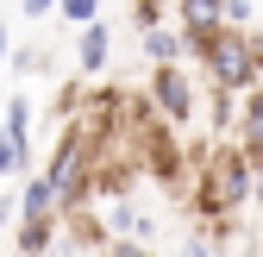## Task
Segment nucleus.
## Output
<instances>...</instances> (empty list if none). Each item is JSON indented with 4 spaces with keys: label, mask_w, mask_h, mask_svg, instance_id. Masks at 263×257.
Here are the masks:
<instances>
[{
    "label": "nucleus",
    "mask_w": 263,
    "mask_h": 257,
    "mask_svg": "<svg viewBox=\"0 0 263 257\" xmlns=\"http://www.w3.org/2000/svg\"><path fill=\"white\" fill-rule=\"evenodd\" d=\"M257 213H263V157H257Z\"/></svg>",
    "instance_id": "6ab92c4d"
},
{
    "label": "nucleus",
    "mask_w": 263,
    "mask_h": 257,
    "mask_svg": "<svg viewBox=\"0 0 263 257\" xmlns=\"http://www.w3.org/2000/svg\"><path fill=\"white\" fill-rule=\"evenodd\" d=\"M182 257H219V251H213L207 238H188V245H182Z\"/></svg>",
    "instance_id": "2eb2a0df"
},
{
    "label": "nucleus",
    "mask_w": 263,
    "mask_h": 257,
    "mask_svg": "<svg viewBox=\"0 0 263 257\" xmlns=\"http://www.w3.org/2000/svg\"><path fill=\"white\" fill-rule=\"evenodd\" d=\"M226 25L245 31V25H251V0H226Z\"/></svg>",
    "instance_id": "4468645a"
},
{
    "label": "nucleus",
    "mask_w": 263,
    "mask_h": 257,
    "mask_svg": "<svg viewBox=\"0 0 263 257\" xmlns=\"http://www.w3.org/2000/svg\"><path fill=\"white\" fill-rule=\"evenodd\" d=\"M238 132H245V151H251V157H263V88L245 101V119H238Z\"/></svg>",
    "instance_id": "1a4fd4ad"
},
{
    "label": "nucleus",
    "mask_w": 263,
    "mask_h": 257,
    "mask_svg": "<svg viewBox=\"0 0 263 257\" xmlns=\"http://www.w3.org/2000/svg\"><path fill=\"white\" fill-rule=\"evenodd\" d=\"M182 44H188V31H176V25L144 31V50H151V63H157V69H182Z\"/></svg>",
    "instance_id": "423d86ee"
},
{
    "label": "nucleus",
    "mask_w": 263,
    "mask_h": 257,
    "mask_svg": "<svg viewBox=\"0 0 263 257\" xmlns=\"http://www.w3.org/2000/svg\"><path fill=\"white\" fill-rule=\"evenodd\" d=\"M57 213H63V201H57L50 176H31V182L19 188V219H57Z\"/></svg>",
    "instance_id": "39448f33"
},
{
    "label": "nucleus",
    "mask_w": 263,
    "mask_h": 257,
    "mask_svg": "<svg viewBox=\"0 0 263 257\" xmlns=\"http://www.w3.org/2000/svg\"><path fill=\"white\" fill-rule=\"evenodd\" d=\"M107 50H113V38H107V25L94 19L82 38H76V63H82V76H101V69H107Z\"/></svg>",
    "instance_id": "0eeeda50"
},
{
    "label": "nucleus",
    "mask_w": 263,
    "mask_h": 257,
    "mask_svg": "<svg viewBox=\"0 0 263 257\" xmlns=\"http://www.w3.org/2000/svg\"><path fill=\"white\" fill-rule=\"evenodd\" d=\"M25 138H31V101H25V94H13L7 113H0V144H7L19 163H25Z\"/></svg>",
    "instance_id": "20e7f679"
},
{
    "label": "nucleus",
    "mask_w": 263,
    "mask_h": 257,
    "mask_svg": "<svg viewBox=\"0 0 263 257\" xmlns=\"http://www.w3.org/2000/svg\"><path fill=\"white\" fill-rule=\"evenodd\" d=\"M13 213H19V201H0V226H7V219H13Z\"/></svg>",
    "instance_id": "a211bd4d"
},
{
    "label": "nucleus",
    "mask_w": 263,
    "mask_h": 257,
    "mask_svg": "<svg viewBox=\"0 0 263 257\" xmlns=\"http://www.w3.org/2000/svg\"><path fill=\"white\" fill-rule=\"evenodd\" d=\"M176 19H182V31H188L194 50L213 44L219 31H232V25H226V0H176Z\"/></svg>",
    "instance_id": "7ed1b4c3"
},
{
    "label": "nucleus",
    "mask_w": 263,
    "mask_h": 257,
    "mask_svg": "<svg viewBox=\"0 0 263 257\" xmlns=\"http://www.w3.org/2000/svg\"><path fill=\"white\" fill-rule=\"evenodd\" d=\"M201 63H207V82L213 88L245 94L263 76V38H257V31H219L213 44H201Z\"/></svg>",
    "instance_id": "f257e3e1"
},
{
    "label": "nucleus",
    "mask_w": 263,
    "mask_h": 257,
    "mask_svg": "<svg viewBox=\"0 0 263 257\" xmlns=\"http://www.w3.org/2000/svg\"><path fill=\"white\" fill-rule=\"evenodd\" d=\"M138 25H144V31L163 25V0H138Z\"/></svg>",
    "instance_id": "f8f14e48"
},
{
    "label": "nucleus",
    "mask_w": 263,
    "mask_h": 257,
    "mask_svg": "<svg viewBox=\"0 0 263 257\" xmlns=\"http://www.w3.org/2000/svg\"><path fill=\"white\" fill-rule=\"evenodd\" d=\"M57 219H63V213H57ZM57 219H19V232H13L19 257H44V251L57 245Z\"/></svg>",
    "instance_id": "6e6552de"
},
{
    "label": "nucleus",
    "mask_w": 263,
    "mask_h": 257,
    "mask_svg": "<svg viewBox=\"0 0 263 257\" xmlns=\"http://www.w3.org/2000/svg\"><path fill=\"white\" fill-rule=\"evenodd\" d=\"M151 107L163 113V125H188V113H194L188 76H182V69H157V76H151Z\"/></svg>",
    "instance_id": "f03ea898"
},
{
    "label": "nucleus",
    "mask_w": 263,
    "mask_h": 257,
    "mask_svg": "<svg viewBox=\"0 0 263 257\" xmlns=\"http://www.w3.org/2000/svg\"><path fill=\"white\" fill-rule=\"evenodd\" d=\"M107 257H151V245H138V238H113Z\"/></svg>",
    "instance_id": "ddd939ff"
},
{
    "label": "nucleus",
    "mask_w": 263,
    "mask_h": 257,
    "mask_svg": "<svg viewBox=\"0 0 263 257\" xmlns=\"http://www.w3.org/2000/svg\"><path fill=\"white\" fill-rule=\"evenodd\" d=\"M63 19H69V25H94V19H101V0H63Z\"/></svg>",
    "instance_id": "9d476101"
},
{
    "label": "nucleus",
    "mask_w": 263,
    "mask_h": 257,
    "mask_svg": "<svg viewBox=\"0 0 263 257\" xmlns=\"http://www.w3.org/2000/svg\"><path fill=\"white\" fill-rule=\"evenodd\" d=\"M25 13L38 19V13H63V0H25Z\"/></svg>",
    "instance_id": "dca6fc26"
},
{
    "label": "nucleus",
    "mask_w": 263,
    "mask_h": 257,
    "mask_svg": "<svg viewBox=\"0 0 263 257\" xmlns=\"http://www.w3.org/2000/svg\"><path fill=\"white\" fill-rule=\"evenodd\" d=\"M7 57H13V44H7V31H0V63H7Z\"/></svg>",
    "instance_id": "aec40b11"
},
{
    "label": "nucleus",
    "mask_w": 263,
    "mask_h": 257,
    "mask_svg": "<svg viewBox=\"0 0 263 257\" xmlns=\"http://www.w3.org/2000/svg\"><path fill=\"white\" fill-rule=\"evenodd\" d=\"M226 125H232V94L213 88V132H226Z\"/></svg>",
    "instance_id": "9b49d317"
},
{
    "label": "nucleus",
    "mask_w": 263,
    "mask_h": 257,
    "mask_svg": "<svg viewBox=\"0 0 263 257\" xmlns=\"http://www.w3.org/2000/svg\"><path fill=\"white\" fill-rule=\"evenodd\" d=\"M13 170H19V157H13L7 144H0V176H13Z\"/></svg>",
    "instance_id": "f3484780"
}]
</instances>
